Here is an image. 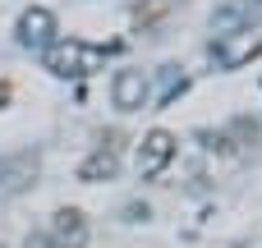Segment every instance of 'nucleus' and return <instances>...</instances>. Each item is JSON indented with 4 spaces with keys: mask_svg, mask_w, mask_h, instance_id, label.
<instances>
[{
    "mask_svg": "<svg viewBox=\"0 0 262 248\" xmlns=\"http://www.w3.org/2000/svg\"><path fill=\"white\" fill-rule=\"evenodd\" d=\"M41 64H46L55 78H88V74H97V69L106 64V51L92 46V41L69 37V41H51V46L41 51Z\"/></svg>",
    "mask_w": 262,
    "mask_h": 248,
    "instance_id": "1",
    "label": "nucleus"
},
{
    "mask_svg": "<svg viewBox=\"0 0 262 248\" xmlns=\"http://www.w3.org/2000/svg\"><path fill=\"white\" fill-rule=\"evenodd\" d=\"M170 161H175V133H170V129L143 133V143H138V175H143V179H157Z\"/></svg>",
    "mask_w": 262,
    "mask_h": 248,
    "instance_id": "2",
    "label": "nucleus"
},
{
    "mask_svg": "<svg viewBox=\"0 0 262 248\" xmlns=\"http://www.w3.org/2000/svg\"><path fill=\"white\" fill-rule=\"evenodd\" d=\"M18 41H23V46H37V51H46V46L55 41V14H51L46 5H32V9H23V14H18Z\"/></svg>",
    "mask_w": 262,
    "mask_h": 248,
    "instance_id": "3",
    "label": "nucleus"
},
{
    "mask_svg": "<svg viewBox=\"0 0 262 248\" xmlns=\"http://www.w3.org/2000/svg\"><path fill=\"white\" fill-rule=\"evenodd\" d=\"M46 235H51L60 248H83V244H88V216H83L78 207H55Z\"/></svg>",
    "mask_w": 262,
    "mask_h": 248,
    "instance_id": "4",
    "label": "nucleus"
},
{
    "mask_svg": "<svg viewBox=\"0 0 262 248\" xmlns=\"http://www.w3.org/2000/svg\"><path fill=\"white\" fill-rule=\"evenodd\" d=\"M111 101H115L120 110L147 106V74H143V69H120L115 83H111Z\"/></svg>",
    "mask_w": 262,
    "mask_h": 248,
    "instance_id": "5",
    "label": "nucleus"
},
{
    "mask_svg": "<svg viewBox=\"0 0 262 248\" xmlns=\"http://www.w3.org/2000/svg\"><path fill=\"white\" fill-rule=\"evenodd\" d=\"M37 184V156L18 152V156H5L0 161V193H23Z\"/></svg>",
    "mask_w": 262,
    "mask_h": 248,
    "instance_id": "6",
    "label": "nucleus"
},
{
    "mask_svg": "<svg viewBox=\"0 0 262 248\" xmlns=\"http://www.w3.org/2000/svg\"><path fill=\"white\" fill-rule=\"evenodd\" d=\"M115 175H120V156L106 152V147H97L92 156L78 161V179L83 184H101V179H115Z\"/></svg>",
    "mask_w": 262,
    "mask_h": 248,
    "instance_id": "7",
    "label": "nucleus"
},
{
    "mask_svg": "<svg viewBox=\"0 0 262 248\" xmlns=\"http://www.w3.org/2000/svg\"><path fill=\"white\" fill-rule=\"evenodd\" d=\"M239 18H244V5H226L221 14H212V28H216L221 37H230V32L239 28Z\"/></svg>",
    "mask_w": 262,
    "mask_h": 248,
    "instance_id": "8",
    "label": "nucleus"
},
{
    "mask_svg": "<svg viewBox=\"0 0 262 248\" xmlns=\"http://www.w3.org/2000/svg\"><path fill=\"white\" fill-rule=\"evenodd\" d=\"M23 248H60L46 230H28V239H23Z\"/></svg>",
    "mask_w": 262,
    "mask_h": 248,
    "instance_id": "9",
    "label": "nucleus"
},
{
    "mask_svg": "<svg viewBox=\"0 0 262 248\" xmlns=\"http://www.w3.org/2000/svg\"><path fill=\"white\" fill-rule=\"evenodd\" d=\"M5 97H9V87H5V83H0V101H5Z\"/></svg>",
    "mask_w": 262,
    "mask_h": 248,
    "instance_id": "10",
    "label": "nucleus"
},
{
    "mask_svg": "<svg viewBox=\"0 0 262 248\" xmlns=\"http://www.w3.org/2000/svg\"><path fill=\"white\" fill-rule=\"evenodd\" d=\"M0 248H5V244H0Z\"/></svg>",
    "mask_w": 262,
    "mask_h": 248,
    "instance_id": "11",
    "label": "nucleus"
}]
</instances>
